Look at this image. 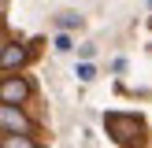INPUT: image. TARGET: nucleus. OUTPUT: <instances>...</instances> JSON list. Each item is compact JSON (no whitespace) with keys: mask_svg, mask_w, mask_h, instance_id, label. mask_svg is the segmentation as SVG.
Returning a JSON list of instances; mask_svg holds the SVG:
<instances>
[{"mask_svg":"<svg viewBox=\"0 0 152 148\" xmlns=\"http://www.w3.org/2000/svg\"><path fill=\"white\" fill-rule=\"evenodd\" d=\"M148 4H152V0H148Z\"/></svg>","mask_w":152,"mask_h":148,"instance_id":"9b49d317","label":"nucleus"},{"mask_svg":"<svg viewBox=\"0 0 152 148\" xmlns=\"http://www.w3.org/2000/svg\"><path fill=\"white\" fill-rule=\"evenodd\" d=\"M4 15H7V0H0V19H4Z\"/></svg>","mask_w":152,"mask_h":148,"instance_id":"1a4fd4ad","label":"nucleus"},{"mask_svg":"<svg viewBox=\"0 0 152 148\" xmlns=\"http://www.w3.org/2000/svg\"><path fill=\"white\" fill-rule=\"evenodd\" d=\"M56 48H59V52H67V48H71V37L59 33V37H56Z\"/></svg>","mask_w":152,"mask_h":148,"instance_id":"6e6552de","label":"nucleus"},{"mask_svg":"<svg viewBox=\"0 0 152 148\" xmlns=\"http://www.w3.org/2000/svg\"><path fill=\"white\" fill-rule=\"evenodd\" d=\"M26 63V48L22 44H4L0 48V70H19Z\"/></svg>","mask_w":152,"mask_h":148,"instance_id":"20e7f679","label":"nucleus"},{"mask_svg":"<svg viewBox=\"0 0 152 148\" xmlns=\"http://www.w3.org/2000/svg\"><path fill=\"white\" fill-rule=\"evenodd\" d=\"M30 96V81L26 78H7V81H0V100L4 104H22Z\"/></svg>","mask_w":152,"mask_h":148,"instance_id":"7ed1b4c3","label":"nucleus"},{"mask_svg":"<svg viewBox=\"0 0 152 148\" xmlns=\"http://www.w3.org/2000/svg\"><path fill=\"white\" fill-rule=\"evenodd\" d=\"M7 148H34V137H7Z\"/></svg>","mask_w":152,"mask_h":148,"instance_id":"423d86ee","label":"nucleus"},{"mask_svg":"<svg viewBox=\"0 0 152 148\" xmlns=\"http://www.w3.org/2000/svg\"><path fill=\"white\" fill-rule=\"evenodd\" d=\"M0 130H7V133H30L34 126H30V118L19 111V104H0Z\"/></svg>","mask_w":152,"mask_h":148,"instance_id":"f03ea898","label":"nucleus"},{"mask_svg":"<svg viewBox=\"0 0 152 148\" xmlns=\"http://www.w3.org/2000/svg\"><path fill=\"white\" fill-rule=\"evenodd\" d=\"M59 26H63V30H71V26H82V15H74V11H63V15H59Z\"/></svg>","mask_w":152,"mask_h":148,"instance_id":"39448f33","label":"nucleus"},{"mask_svg":"<svg viewBox=\"0 0 152 148\" xmlns=\"http://www.w3.org/2000/svg\"><path fill=\"white\" fill-rule=\"evenodd\" d=\"M0 48H4V41H0Z\"/></svg>","mask_w":152,"mask_h":148,"instance_id":"9d476101","label":"nucleus"},{"mask_svg":"<svg viewBox=\"0 0 152 148\" xmlns=\"http://www.w3.org/2000/svg\"><path fill=\"white\" fill-rule=\"evenodd\" d=\"M108 133L119 141V144H130V141H141V130H145V122H141L137 115H119V111H111L108 118Z\"/></svg>","mask_w":152,"mask_h":148,"instance_id":"f257e3e1","label":"nucleus"},{"mask_svg":"<svg viewBox=\"0 0 152 148\" xmlns=\"http://www.w3.org/2000/svg\"><path fill=\"white\" fill-rule=\"evenodd\" d=\"M78 78H82V81H93V78H96V70H93L89 63H82V67H78Z\"/></svg>","mask_w":152,"mask_h":148,"instance_id":"0eeeda50","label":"nucleus"}]
</instances>
